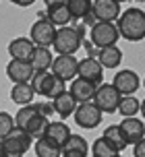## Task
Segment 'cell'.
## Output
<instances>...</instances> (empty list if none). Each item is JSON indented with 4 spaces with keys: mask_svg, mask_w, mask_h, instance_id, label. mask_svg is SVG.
Masks as SVG:
<instances>
[{
    "mask_svg": "<svg viewBox=\"0 0 145 157\" xmlns=\"http://www.w3.org/2000/svg\"><path fill=\"white\" fill-rule=\"evenodd\" d=\"M116 27L120 31V37L129 39V41L145 39V10H141L137 6L127 8L124 13H120Z\"/></svg>",
    "mask_w": 145,
    "mask_h": 157,
    "instance_id": "obj_1",
    "label": "cell"
},
{
    "mask_svg": "<svg viewBox=\"0 0 145 157\" xmlns=\"http://www.w3.org/2000/svg\"><path fill=\"white\" fill-rule=\"evenodd\" d=\"M31 87L35 95H44L48 99H56L58 95H62L66 91L65 81H60L56 75H52L50 71L35 72V77L31 78Z\"/></svg>",
    "mask_w": 145,
    "mask_h": 157,
    "instance_id": "obj_2",
    "label": "cell"
},
{
    "mask_svg": "<svg viewBox=\"0 0 145 157\" xmlns=\"http://www.w3.org/2000/svg\"><path fill=\"white\" fill-rule=\"evenodd\" d=\"M120 99H122V95L116 91V87L112 83H102L96 91L93 103L102 114H114V112H118Z\"/></svg>",
    "mask_w": 145,
    "mask_h": 157,
    "instance_id": "obj_3",
    "label": "cell"
},
{
    "mask_svg": "<svg viewBox=\"0 0 145 157\" xmlns=\"http://www.w3.org/2000/svg\"><path fill=\"white\" fill-rule=\"evenodd\" d=\"M83 44V37H81V29H75V27H60L56 31V39H54V50L56 54H72L81 48Z\"/></svg>",
    "mask_w": 145,
    "mask_h": 157,
    "instance_id": "obj_4",
    "label": "cell"
},
{
    "mask_svg": "<svg viewBox=\"0 0 145 157\" xmlns=\"http://www.w3.org/2000/svg\"><path fill=\"white\" fill-rule=\"evenodd\" d=\"M89 39L96 48L104 50V48L116 46V41L120 39V31L114 23H96L89 29Z\"/></svg>",
    "mask_w": 145,
    "mask_h": 157,
    "instance_id": "obj_5",
    "label": "cell"
},
{
    "mask_svg": "<svg viewBox=\"0 0 145 157\" xmlns=\"http://www.w3.org/2000/svg\"><path fill=\"white\" fill-rule=\"evenodd\" d=\"M31 136L23 130H13L6 139H2V155L4 157H23L31 147Z\"/></svg>",
    "mask_w": 145,
    "mask_h": 157,
    "instance_id": "obj_6",
    "label": "cell"
},
{
    "mask_svg": "<svg viewBox=\"0 0 145 157\" xmlns=\"http://www.w3.org/2000/svg\"><path fill=\"white\" fill-rule=\"evenodd\" d=\"M52 75H56L60 81H75L77 75H79V60L72 54H58L52 62V68H50Z\"/></svg>",
    "mask_w": 145,
    "mask_h": 157,
    "instance_id": "obj_7",
    "label": "cell"
},
{
    "mask_svg": "<svg viewBox=\"0 0 145 157\" xmlns=\"http://www.w3.org/2000/svg\"><path fill=\"white\" fill-rule=\"evenodd\" d=\"M56 27L50 23L48 19H40L31 25V31H29V39L37 48H50L54 46V39H56Z\"/></svg>",
    "mask_w": 145,
    "mask_h": 157,
    "instance_id": "obj_8",
    "label": "cell"
},
{
    "mask_svg": "<svg viewBox=\"0 0 145 157\" xmlns=\"http://www.w3.org/2000/svg\"><path fill=\"white\" fill-rule=\"evenodd\" d=\"M72 118H75V122H77L81 128L91 130V128H96V126L102 122V112L96 108L93 101H87V103H79V105H77Z\"/></svg>",
    "mask_w": 145,
    "mask_h": 157,
    "instance_id": "obj_9",
    "label": "cell"
},
{
    "mask_svg": "<svg viewBox=\"0 0 145 157\" xmlns=\"http://www.w3.org/2000/svg\"><path fill=\"white\" fill-rule=\"evenodd\" d=\"M6 77L13 81V85L31 83V78L35 77V71L29 60H10L6 64Z\"/></svg>",
    "mask_w": 145,
    "mask_h": 157,
    "instance_id": "obj_10",
    "label": "cell"
},
{
    "mask_svg": "<svg viewBox=\"0 0 145 157\" xmlns=\"http://www.w3.org/2000/svg\"><path fill=\"white\" fill-rule=\"evenodd\" d=\"M112 85L116 87V91L124 97V95H133L139 87H141V78H139V75L135 71H129V68H127V71H118L114 75Z\"/></svg>",
    "mask_w": 145,
    "mask_h": 157,
    "instance_id": "obj_11",
    "label": "cell"
},
{
    "mask_svg": "<svg viewBox=\"0 0 145 157\" xmlns=\"http://www.w3.org/2000/svg\"><path fill=\"white\" fill-rule=\"evenodd\" d=\"M91 13L100 23H114L120 17V4L116 0H93Z\"/></svg>",
    "mask_w": 145,
    "mask_h": 157,
    "instance_id": "obj_12",
    "label": "cell"
},
{
    "mask_svg": "<svg viewBox=\"0 0 145 157\" xmlns=\"http://www.w3.org/2000/svg\"><path fill=\"white\" fill-rule=\"evenodd\" d=\"M97 87H100V85L91 83V81H87V78L77 77L71 83V87H69V93L75 97V101H77V103H87V101H93Z\"/></svg>",
    "mask_w": 145,
    "mask_h": 157,
    "instance_id": "obj_13",
    "label": "cell"
},
{
    "mask_svg": "<svg viewBox=\"0 0 145 157\" xmlns=\"http://www.w3.org/2000/svg\"><path fill=\"white\" fill-rule=\"evenodd\" d=\"M79 77L87 78V81L96 83V85H102V81H104V66L100 64L97 58L87 56V58L79 60Z\"/></svg>",
    "mask_w": 145,
    "mask_h": 157,
    "instance_id": "obj_14",
    "label": "cell"
},
{
    "mask_svg": "<svg viewBox=\"0 0 145 157\" xmlns=\"http://www.w3.org/2000/svg\"><path fill=\"white\" fill-rule=\"evenodd\" d=\"M122 134L127 136V143L129 145H135L141 139H145V122L143 120H137V118H124L120 124Z\"/></svg>",
    "mask_w": 145,
    "mask_h": 157,
    "instance_id": "obj_15",
    "label": "cell"
},
{
    "mask_svg": "<svg viewBox=\"0 0 145 157\" xmlns=\"http://www.w3.org/2000/svg\"><path fill=\"white\" fill-rule=\"evenodd\" d=\"M35 50V44H33L29 37H15L10 44H8V54H10V60H29Z\"/></svg>",
    "mask_w": 145,
    "mask_h": 157,
    "instance_id": "obj_16",
    "label": "cell"
},
{
    "mask_svg": "<svg viewBox=\"0 0 145 157\" xmlns=\"http://www.w3.org/2000/svg\"><path fill=\"white\" fill-rule=\"evenodd\" d=\"M89 145L79 134H71L66 143L62 145V157H87Z\"/></svg>",
    "mask_w": 145,
    "mask_h": 157,
    "instance_id": "obj_17",
    "label": "cell"
},
{
    "mask_svg": "<svg viewBox=\"0 0 145 157\" xmlns=\"http://www.w3.org/2000/svg\"><path fill=\"white\" fill-rule=\"evenodd\" d=\"M29 62H31V66H33L35 72H44V71H50V68H52L54 56H52V52H50V48H37L35 46L31 58H29Z\"/></svg>",
    "mask_w": 145,
    "mask_h": 157,
    "instance_id": "obj_18",
    "label": "cell"
},
{
    "mask_svg": "<svg viewBox=\"0 0 145 157\" xmlns=\"http://www.w3.org/2000/svg\"><path fill=\"white\" fill-rule=\"evenodd\" d=\"M33 97H35V91H33L31 83H19V85H13L10 89V99L17 105H31Z\"/></svg>",
    "mask_w": 145,
    "mask_h": 157,
    "instance_id": "obj_19",
    "label": "cell"
},
{
    "mask_svg": "<svg viewBox=\"0 0 145 157\" xmlns=\"http://www.w3.org/2000/svg\"><path fill=\"white\" fill-rule=\"evenodd\" d=\"M52 105H54V112H56L60 118H69V116L75 114V110H77L79 103L75 101V97H72L69 91H65L62 95H58L56 99H52Z\"/></svg>",
    "mask_w": 145,
    "mask_h": 157,
    "instance_id": "obj_20",
    "label": "cell"
},
{
    "mask_svg": "<svg viewBox=\"0 0 145 157\" xmlns=\"http://www.w3.org/2000/svg\"><path fill=\"white\" fill-rule=\"evenodd\" d=\"M71 134L72 132H71V128H69V124H65V122H50L48 128H46V132H44V136L62 147Z\"/></svg>",
    "mask_w": 145,
    "mask_h": 157,
    "instance_id": "obj_21",
    "label": "cell"
},
{
    "mask_svg": "<svg viewBox=\"0 0 145 157\" xmlns=\"http://www.w3.org/2000/svg\"><path fill=\"white\" fill-rule=\"evenodd\" d=\"M46 19H48L56 29H60V27H69V23L72 21V15H71V10H69V6L62 4V6L48 8V10H46Z\"/></svg>",
    "mask_w": 145,
    "mask_h": 157,
    "instance_id": "obj_22",
    "label": "cell"
},
{
    "mask_svg": "<svg viewBox=\"0 0 145 157\" xmlns=\"http://www.w3.org/2000/svg\"><path fill=\"white\" fill-rule=\"evenodd\" d=\"M97 60L104 68H118L122 62V50L116 46H110V48H104L97 52Z\"/></svg>",
    "mask_w": 145,
    "mask_h": 157,
    "instance_id": "obj_23",
    "label": "cell"
},
{
    "mask_svg": "<svg viewBox=\"0 0 145 157\" xmlns=\"http://www.w3.org/2000/svg\"><path fill=\"white\" fill-rule=\"evenodd\" d=\"M33 149H35V155L37 157H62V147L56 145V143H52L46 136L37 139L35 145H33Z\"/></svg>",
    "mask_w": 145,
    "mask_h": 157,
    "instance_id": "obj_24",
    "label": "cell"
},
{
    "mask_svg": "<svg viewBox=\"0 0 145 157\" xmlns=\"http://www.w3.org/2000/svg\"><path fill=\"white\" fill-rule=\"evenodd\" d=\"M102 136H104L106 141L110 143V145H112V147L118 151V153H120L122 149H127V145H129V143H127V136L122 134V130H120V126H118V124L108 126V128L104 130V134H102Z\"/></svg>",
    "mask_w": 145,
    "mask_h": 157,
    "instance_id": "obj_25",
    "label": "cell"
},
{
    "mask_svg": "<svg viewBox=\"0 0 145 157\" xmlns=\"http://www.w3.org/2000/svg\"><path fill=\"white\" fill-rule=\"evenodd\" d=\"M37 116V110H35V105H23V108H19V112L15 114V126L17 130H27V126H29V122H31L33 118Z\"/></svg>",
    "mask_w": 145,
    "mask_h": 157,
    "instance_id": "obj_26",
    "label": "cell"
},
{
    "mask_svg": "<svg viewBox=\"0 0 145 157\" xmlns=\"http://www.w3.org/2000/svg\"><path fill=\"white\" fill-rule=\"evenodd\" d=\"M66 6L71 10L72 19H85L91 13L93 0H66Z\"/></svg>",
    "mask_w": 145,
    "mask_h": 157,
    "instance_id": "obj_27",
    "label": "cell"
},
{
    "mask_svg": "<svg viewBox=\"0 0 145 157\" xmlns=\"http://www.w3.org/2000/svg\"><path fill=\"white\" fill-rule=\"evenodd\" d=\"M116 155H118V151L114 149L104 136L96 139L93 145H91V157H116Z\"/></svg>",
    "mask_w": 145,
    "mask_h": 157,
    "instance_id": "obj_28",
    "label": "cell"
},
{
    "mask_svg": "<svg viewBox=\"0 0 145 157\" xmlns=\"http://www.w3.org/2000/svg\"><path fill=\"white\" fill-rule=\"evenodd\" d=\"M141 110V101H139L135 95H124L120 99V105H118V112H120L124 118H135V114Z\"/></svg>",
    "mask_w": 145,
    "mask_h": 157,
    "instance_id": "obj_29",
    "label": "cell"
},
{
    "mask_svg": "<svg viewBox=\"0 0 145 157\" xmlns=\"http://www.w3.org/2000/svg\"><path fill=\"white\" fill-rule=\"evenodd\" d=\"M15 118L8 112H0V139H6L8 134L15 130Z\"/></svg>",
    "mask_w": 145,
    "mask_h": 157,
    "instance_id": "obj_30",
    "label": "cell"
},
{
    "mask_svg": "<svg viewBox=\"0 0 145 157\" xmlns=\"http://www.w3.org/2000/svg\"><path fill=\"white\" fill-rule=\"evenodd\" d=\"M33 105H35V110H37V114H40V116H44V118H50L52 116V114H54V105H52V103H33Z\"/></svg>",
    "mask_w": 145,
    "mask_h": 157,
    "instance_id": "obj_31",
    "label": "cell"
},
{
    "mask_svg": "<svg viewBox=\"0 0 145 157\" xmlns=\"http://www.w3.org/2000/svg\"><path fill=\"white\" fill-rule=\"evenodd\" d=\"M133 155L135 157H145V139H141L139 143L133 145Z\"/></svg>",
    "mask_w": 145,
    "mask_h": 157,
    "instance_id": "obj_32",
    "label": "cell"
},
{
    "mask_svg": "<svg viewBox=\"0 0 145 157\" xmlns=\"http://www.w3.org/2000/svg\"><path fill=\"white\" fill-rule=\"evenodd\" d=\"M44 4H46V10H48V8H54V6H62V4H66V0H44Z\"/></svg>",
    "mask_w": 145,
    "mask_h": 157,
    "instance_id": "obj_33",
    "label": "cell"
},
{
    "mask_svg": "<svg viewBox=\"0 0 145 157\" xmlns=\"http://www.w3.org/2000/svg\"><path fill=\"white\" fill-rule=\"evenodd\" d=\"M13 4H17V6H31L35 0H10Z\"/></svg>",
    "mask_w": 145,
    "mask_h": 157,
    "instance_id": "obj_34",
    "label": "cell"
},
{
    "mask_svg": "<svg viewBox=\"0 0 145 157\" xmlns=\"http://www.w3.org/2000/svg\"><path fill=\"white\" fill-rule=\"evenodd\" d=\"M139 112H141V116L145 118V99H143V101H141V110H139Z\"/></svg>",
    "mask_w": 145,
    "mask_h": 157,
    "instance_id": "obj_35",
    "label": "cell"
},
{
    "mask_svg": "<svg viewBox=\"0 0 145 157\" xmlns=\"http://www.w3.org/2000/svg\"><path fill=\"white\" fill-rule=\"evenodd\" d=\"M0 157H4L2 155V139H0Z\"/></svg>",
    "mask_w": 145,
    "mask_h": 157,
    "instance_id": "obj_36",
    "label": "cell"
},
{
    "mask_svg": "<svg viewBox=\"0 0 145 157\" xmlns=\"http://www.w3.org/2000/svg\"><path fill=\"white\" fill-rule=\"evenodd\" d=\"M116 2H118V4H120V2H127V0H116Z\"/></svg>",
    "mask_w": 145,
    "mask_h": 157,
    "instance_id": "obj_37",
    "label": "cell"
},
{
    "mask_svg": "<svg viewBox=\"0 0 145 157\" xmlns=\"http://www.w3.org/2000/svg\"><path fill=\"white\" fill-rule=\"evenodd\" d=\"M143 85H145V78H143Z\"/></svg>",
    "mask_w": 145,
    "mask_h": 157,
    "instance_id": "obj_38",
    "label": "cell"
},
{
    "mask_svg": "<svg viewBox=\"0 0 145 157\" xmlns=\"http://www.w3.org/2000/svg\"><path fill=\"white\" fill-rule=\"evenodd\" d=\"M116 157H122V155H116Z\"/></svg>",
    "mask_w": 145,
    "mask_h": 157,
    "instance_id": "obj_39",
    "label": "cell"
}]
</instances>
